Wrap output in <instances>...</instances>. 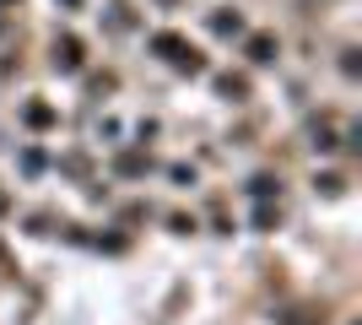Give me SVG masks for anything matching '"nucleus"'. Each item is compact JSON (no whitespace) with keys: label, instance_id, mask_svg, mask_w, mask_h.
<instances>
[{"label":"nucleus","instance_id":"f03ea898","mask_svg":"<svg viewBox=\"0 0 362 325\" xmlns=\"http://www.w3.org/2000/svg\"><path fill=\"white\" fill-rule=\"evenodd\" d=\"M54 65H60V71H76V65H81V44H76V38L54 44Z\"/></svg>","mask_w":362,"mask_h":325},{"label":"nucleus","instance_id":"39448f33","mask_svg":"<svg viewBox=\"0 0 362 325\" xmlns=\"http://www.w3.org/2000/svg\"><path fill=\"white\" fill-rule=\"evenodd\" d=\"M0 212H6V201H0Z\"/></svg>","mask_w":362,"mask_h":325},{"label":"nucleus","instance_id":"20e7f679","mask_svg":"<svg viewBox=\"0 0 362 325\" xmlns=\"http://www.w3.org/2000/svg\"><path fill=\"white\" fill-rule=\"evenodd\" d=\"M249 60H255V65L276 60V38H249Z\"/></svg>","mask_w":362,"mask_h":325},{"label":"nucleus","instance_id":"7ed1b4c3","mask_svg":"<svg viewBox=\"0 0 362 325\" xmlns=\"http://www.w3.org/2000/svg\"><path fill=\"white\" fill-rule=\"evenodd\" d=\"M211 28L222 33V38H238V33H243V16H238V11H216V16H211Z\"/></svg>","mask_w":362,"mask_h":325},{"label":"nucleus","instance_id":"f257e3e1","mask_svg":"<svg viewBox=\"0 0 362 325\" xmlns=\"http://www.w3.org/2000/svg\"><path fill=\"white\" fill-rule=\"evenodd\" d=\"M151 44L163 49V55H168L173 65H179V71H200V55H195V49H184V38H173V33H157Z\"/></svg>","mask_w":362,"mask_h":325}]
</instances>
